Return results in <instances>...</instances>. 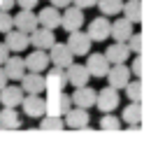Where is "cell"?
I'll return each instance as SVG.
<instances>
[{
	"label": "cell",
	"mask_w": 158,
	"mask_h": 149,
	"mask_svg": "<svg viewBox=\"0 0 158 149\" xmlns=\"http://www.w3.org/2000/svg\"><path fill=\"white\" fill-rule=\"evenodd\" d=\"M7 56H10V49L5 47V42H0V65L5 63V58H7Z\"/></svg>",
	"instance_id": "36"
},
{
	"label": "cell",
	"mask_w": 158,
	"mask_h": 149,
	"mask_svg": "<svg viewBox=\"0 0 158 149\" xmlns=\"http://www.w3.org/2000/svg\"><path fill=\"white\" fill-rule=\"evenodd\" d=\"M123 121L128 126H137L142 124V105H139V100H130L128 105L123 107Z\"/></svg>",
	"instance_id": "24"
},
{
	"label": "cell",
	"mask_w": 158,
	"mask_h": 149,
	"mask_svg": "<svg viewBox=\"0 0 158 149\" xmlns=\"http://www.w3.org/2000/svg\"><path fill=\"white\" fill-rule=\"evenodd\" d=\"M118 91L116 89H112V86H107V89H100L98 93H95V105H98V109L100 112H112V109H116L118 107Z\"/></svg>",
	"instance_id": "10"
},
{
	"label": "cell",
	"mask_w": 158,
	"mask_h": 149,
	"mask_svg": "<svg viewBox=\"0 0 158 149\" xmlns=\"http://www.w3.org/2000/svg\"><path fill=\"white\" fill-rule=\"evenodd\" d=\"M51 5L60 10V7H68V5H70V0H51Z\"/></svg>",
	"instance_id": "38"
},
{
	"label": "cell",
	"mask_w": 158,
	"mask_h": 149,
	"mask_svg": "<svg viewBox=\"0 0 158 149\" xmlns=\"http://www.w3.org/2000/svg\"><path fill=\"white\" fill-rule=\"evenodd\" d=\"M14 28L30 33L37 28V14H33V10H21L19 14H14Z\"/></svg>",
	"instance_id": "23"
},
{
	"label": "cell",
	"mask_w": 158,
	"mask_h": 149,
	"mask_svg": "<svg viewBox=\"0 0 158 149\" xmlns=\"http://www.w3.org/2000/svg\"><path fill=\"white\" fill-rule=\"evenodd\" d=\"M5 47L10 51H14V54L26 51L28 49V33H23V30H19V28H10L5 33Z\"/></svg>",
	"instance_id": "12"
},
{
	"label": "cell",
	"mask_w": 158,
	"mask_h": 149,
	"mask_svg": "<svg viewBox=\"0 0 158 149\" xmlns=\"http://www.w3.org/2000/svg\"><path fill=\"white\" fill-rule=\"evenodd\" d=\"M130 74H135V77H142V58H135L133 65H130Z\"/></svg>",
	"instance_id": "33"
},
{
	"label": "cell",
	"mask_w": 158,
	"mask_h": 149,
	"mask_svg": "<svg viewBox=\"0 0 158 149\" xmlns=\"http://www.w3.org/2000/svg\"><path fill=\"white\" fill-rule=\"evenodd\" d=\"M7 82H10V79H7V74H5V70H2V65H0V89H2V86H5Z\"/></svg>",
	"instance_id": "39"
},
{
	"label": "cell",
	"mask_w": 158,
	"mask_h": 149,
	"mask_svg": "<svg viewBox=\"0 0 158 149\" xmlns=\"http://www.w3.org/2000/svg\"><path fill=\"white\" fill-rule=\"evenodd\" d=\"M21 98H23L21 86L5 84L2 89H0V103H2V107H19V105H21Z\"/></svg>",
	"instance_id": "20"
},
{
	"label": "cell",
	"mask_w": 158,
	"mask_h": 149,
	"mask_svg": "<svg viewBox=\"0 0 158 149\" xmlns=\"http://www.w3.org/2000/svg\"><path fill=\"white\" fill-rule=\"evenodd\" d=\"M118 126H121V119L112 117V112H105L102 119H100V128L102 130H118Z\"/></svg>",
	"instance_id": "30"
},
{
	"label": "cell",
	"mask_w": 158,
	"mask_h": 149,
	"mask_svg": "<svg viewBox=\"0 0 158 149\" xmlns=\"http://www.w3.org/2000/svg\"><path fill=\"white\" fill-rule=\"evenodd\" d=\"M95 93H98L95 89H91L89 84H84V86H77V91H74L70 98H72V105L84 107V109H91L95 105Z\"/></svg>",
	"instance_id": "17"
},
{
	"label": "cell",
	"mask_w": 158,
	"mask_h": 149,
	"mask_svg": "<svg viewBox=\"0 0 158 149\" xmlns=\"http://www.w3.org/2000/svg\"><path fill=\"white\" fill-rule=\"evenodd\" d=\"M63 121L68 124V128H74V130H79V128H86V126L91 124V114H89V109H84V107H77V105H72V107L68 109L63 114Z\"/></svg>",
	"instance_id": "5"
},
{
	"label": "cell",
	"mask_w": 158,
	"mask_h": 149,
	"mask_svg": "<svg viewBox=\"0 0 158 149\" xmlns=\"http://www.w3.org/2000/svg\"><path fill=\"white\" fill-rule=\"evenodd\" d=\"M86 35L91 37V42H105L109 37V19L107 16H95L89 23Z\"/></svg>",
	"instance_id": "13"
},
{
	"label": "cell",
	"mask_w": 158,
	"mask_h": 149,
	"mask_svg": "<svg viewBox=\"0 0 158 149\" xmlns=\"http://www.w3.org/2000/svg\"><path fill=\"white\" fill-rule=\"evenodd\" d=\"M121 12H123V16L128 21H133V23L142 21V2H139V0H128V2H123Z\"/></svg>",
	"instance_id": "26"
},
{
	"label": "cell",
	"mask_w": 158,
	"mask_h": 149,
	"mask_svg": "<svg viewBox=\"0 0 158 149\" xmlns=\"http://www.w3.org/2000/svg\"><path fill=\"white\" fill-rule=\"evenodd\" d=\"M37 26H42V28H49V30H56L60 28V12L58 7H42L37 14Z\"/></svg>",
	"instance_id": "18"
},
{
	"label": "cell",
	"mask_w": 158,
	"mask_h": 149,
	"mask_svg": "<svg viewBox=\"0 0 158 149\" xmlns=\"http://www.w3.org/2000/svg\"><path fill=\"white\" fill-rule=\"evenodd\" d=\"M70 2H74V7H79V10H89V7H95V0H70Z\"/></svg>",
	"instance_id": "34"
},
{
	"label": "cell",
	"mask_w": 158,
	"mask_h": 149,
	"mask_svg": "<svg viewBox=\"0 0 158 149\" xmlns=\"http://www.w3.org/2000/svg\"><path fill=\"white\" fill-rule=\"evenodd\" d=\"M40 128L42 130H60V128H65V121H63V117H56V114H42L40 117Z\"/></svg>",
	"instance_id": "28"
},
{
	"label": "cell",
	"mask_w": 158,
	"mask_h": 149,
	"mask_svg": "<svg viewBox=\"0 0 158 149\" xmlns=\"http://www.w3.org/2000/svg\"><path fill=\"white\" fill-rule=\"evenodd\" d=\"M65 74H68V84H72L74 89H77V86L89 84V79H91V74H89V70H86V65H79V63H74V61L65 68Z\"/></svg>",
	"instance_id": "16"
},
{
	"label": "cell",
	"mask_w": 158,
	"mask_h": 149,
	"mask_svg": "<svg viewBox=\"0 0 158 149\" xmlns=\"http://www.w3.org/2000/svg\"><path fill=\"white\" fill-rule=\"evenodd\" d=\"M12 7H14V0H0V10H5V12H10Z\"/></svg>",
	"instance_id": "37"
},
{
	"label": "cell",
	"mask_w": 158,
	"mask_h": 149,
	"mask_svg": "<svg viewBox=\"0 0 158 149\" xmlns=\"http://www.w3.org/2000/svg\"><path fill=\"white\" fill-rule=\"evenodd\" d=\"M47 51H49L51 65H58V68H68V65L74 61L72 51L68 49V45H65V42H54V45H51Z\"/></svg>",
	"instance_id": "6"
},
{
	"label": "cell",
	"mask_w": 158,
	"mask_h": 149,
	"mask_svg": "<svg viewBox=\"0 0 158 149\" xmlns=\"http://www.w3.org/2000/svg\"><path fill=\"white\" fill-rule=\"evenodd\" d=\"M0 128H21V117L14 107L0 109Z\"/></svg>",
	"instance_id": "25"
},
{
	"label": "cell",
	"mask_w": 158,
	"mask_h": 149,
	"mask_svg": "<svg viewBox=\"0 0 158 149\" xmlns=\"http://www.w3.org/2000/svg\"><path fill=\"white\" fill-rule=\"evenodd\" d=\"M126 45H128L130 54H142V35H139V33H133L128 40H126Z\"/></svg>",
	"instance_id": "31"
},
{
	"label": "cell",
	"mask_w": 158,
	"mask_h": 149,
	"mask_svg": "<svg viewBox=\"0 0 158 149\" xmlns=\"http://www.w3.org/2000/svg\"><path fill=\"white\" fill-rule=\"evenodd\" d=\"M126 96H128L130 100H142V82L139 79H130L128 84L123 86Z\"/></svg>",
	"instance_id": "29"
},
{
	"label": "cell",
	"mask_w": 158,
	"mask_h": 149,
	"mask_svg": "<svg viewBox=\"0 0 158 149\" xmlns=\"http://www.w3.org/2000/svg\"><path fill=\"white\" fill-rule=\"evenodd\" d=\"M84 26V10H79V7H65V12L60 14V28H65L68 33H72V30H79Z\"/></svg>",
	"instance_id": "7"
},
{
	"label": "cell",
	"mask_w": 158,
	"mask_h": 149,
	"mask_svg": "<svg viewBox=\"0 0 158 149\" xmlns=\"http://www.w3.org/2000/svg\"><path fill=\"white\" fill-rule=\"evenodd\" d=\"M21 107H23V114L28 119H40V117L44 114V98L40 93H23Z\"/></svg>",
	"instance_id": "3"
},
{
	"label": "cell",
	"mask_w": 158,
	"mask_h": 149,
	"mask_svg": "<svg viewBox=\"0 0 158 149\" xmlns=\"http://www.w3.org/2000/svg\"><path fill=\"white\" fill-rule=\"evenodd\" d=\"M105 77H107V82H109L112 89L123 91V86L130 82V68H126V63H114V65H109V70H107Z\"/></svg>",
	"instance_id": "2"
},
{
	"label": "cell",
	"mask_w": 158,
	"mask_h": 149,
	"mask_svg": "<svg viewBox=\"0 0 158 149\" xmlns=\"http://www.w3.org/2000/svg\"><path fill=\"white\" fill-rule=\"evenodd\" d=\"M65 45H68V49L72 51V56H86L91 51V45H93V42H91L89 35L81 33V28H79V30H72V33H70V37H68Z\"/></svg>",
	"instance_id": "4"
},
{
	"label": "cell",
	"mask_w": 158,
	"mask_h": 149,
	"mask_svg": "<svg viewBox=\"0 0 158 149\" xmlns=\"http://www.w3.org/2000/svg\"><path fill=\"white\" fill-rule=\"evenodd\" d=\"M72 107V98L63 91H56V93H49V98L44 100V114H56L63 117L68 109Z\"/></svg>",
	"instance_id": "1"
},
{
	"label": "cell",
	"mask_w": 158,
	"mask_h": 149,
	"mask_svg": "<svg viewBox=\"0 0 158 149\" xmlns=\"http://www.w3.org/2000/svg\"><path fill=\"white\" fill-rule=\"evenodd\" d=\"M95 5H98L102 16H116V14H121L123 0H95Z\"/></svg>",
	"instance_id": "27"
},
{
	"label": "cell",
	"mask_w": 158,
	"mask_h": 149,
	"mask_svg": "<svg viewBox=\"0 0 158 149\" xmlns=\"http://www.w3.org/2000/svg\"><path fill=\"white\" fill-rule=\"evenodd\" d=\"M54 42H56L54 30H49V28L37 26L35 30H30V33H28V45H33V49H44L47 51Z\"/></svg>",
	"instance_id": "8"
},
{
	"label": "cell",
	"mask_w": 158,
	"mask_h": 149,
	"mask_svg": "<svg viewBox=\"0 0 158 149\" xmlns=\"http://www.w3.org/2000/svg\"><path fill=\"white\" fill-rule=\"evenodd\" d=\"M102 54H105V58L109 61V65H114V63H126L128 56H130V49H128L126 42H114V45H109L107 51H102Z\"/></svg>",
	"instance_id": "21"
},
{
	"label": "cell",
	"mask_w": 158,
	"mask_h": 149,
	"mask_svg": "<svg viewBox=\"0 0 158 149\" xmlns=\"http://www.w3.org/2000/svg\"><path fill=\"white\" fill-rule=\"evenodd\" d=\"M133 21H128L123 16V19H116L114 23H109V37H114V42H126L130 37V35L135 33V28H133Z\"/></svg>",
	"instance_id": "14"
},
{
	"label": "cell",
	"mask_w": 158,
	"mask_h": 149,
	"mask_svg": "<svg viewBox=\"0 0 158 149\" xmlns=\"http://www.w3.org/2000/svg\"><path fill=\"white\" fill-rule=\"evenodd\" d=\"M10 28H14V16L10 12L0 10V33H7Z\"/></svg>",
	"instance_id": "32"
},
{
	"label": "cell",
	"mask_w": 158,
	"mask_h": 149,
	"mask_svg": "<svg viewBox=\"0 0 158 149\" xmlns=\"http://www.w3.org/2000/svg\"><path fill=\"white\" fill-rule=\"evenodd\" d=\"M68 86V74H65V68H49V74L44 77V91L49 93H56V91H63Z\"/></svg>",
	"instance_id": "9"
},
{
	"label": "cell",
	"mask_w": 158,
	"mask_h": 149,
	"mask_svg": "<svg viewBox=\"0 0 158 149\" xmlns=\"http://www.w3.org/2000/svg\"><path fill=\"white\" fill-rule=\"evenodd\" d=\"M91 54V51H89ZM86 70H89L91 77H100V79H105V74H107L109 70V61L105 58V54H91L89 61H86Z\"/></svg>",
	"instance_id": "19"
},
{
	"label": "cell",
	"mask_w": 158,
	"mask_h": 149,
	"mask_svg": "<svg viewBox=\"0 0 158 149\" xmlns=\"http://www.w3.org/2000/svg\"><path fill=\"white\" fill-rule=\"evenodd\" d=\"M40 0H14V5H19L21 10H33Z\"/></svg>",
	"instance_id": "35"
},
{
	"label": "cell",
	"mask_w": 158,
	"mask_h": 149,
	"mask_svg": "<svg viewBox=\"0 0 158 149\" xmlns=\"http://www.w3.org/2000/svg\"><path fill=\"white\" fill-rule=\"evenodd\" d=\"M23 65L30 72H44V70L49 68V54H47L44 49H33L23 58Z\"/></svg>",
	"instance_id": "11"
},
{
	"label": "cell",
	"mask_w": 158,
	"mask_h": 149,
	"mask_svg": "<svg viewBox=\"0 0 158 149\" xmlns=\"http://www.w3.org/2000/svg\"><path fill=\"white\" fill-rule=\"evenodd\" d=\"M21 91L23 93H42L44 91V74L42 72H26L23 77H21Z\"/></svg>",
	"instance_id": "15"
},
{
	"label": "cell",
	"mask_w": 158,
	"mask_h": 149,
	"mask_svg": "<svg viewBox=\"0 0 158 149\" xmlns=\"http://www.w3.org/2000/svg\"><path fill=\"white\" fill-rule=\"evenodd\" d=\"M2 70H5L7 79H14V82H19L21 77L26 74L23 58H19V56H7V58H5V63H2Z\"/></svg>",
	"instance_id": "22"
}]
</instances>
